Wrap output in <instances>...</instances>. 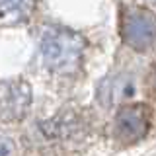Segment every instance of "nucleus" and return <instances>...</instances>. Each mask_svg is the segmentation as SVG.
Wrapping results in <instances>:
<instances>
[{
	"mask_svg": "<svg viewBox=\"0 0 156 156\" xmlns=\"http://www.w3.org/2000/svg\"><path fill=\"white\" fill-rule=\"evenodd\" d=\"M31 105V86L23 78L0 80V121L14 123L23 119Z\"/></svg>",
	"mask_w": 156,
	"mask_h": 156,
	"instance_id": "obj_3",
	"label": "nucleus"
},
{
	"mask_svg": "<svg viewBox=\"0 0 156 156\" xmlns=\"http://www.w3.org/2000/svg\"><path fill=\"white\" fill-rule=\"evenodd\" d=\"M37 0H0V26L18 27L27 23L35 14Z\"/></svg>",
	"mask_w": 156,
	"mask_h": 156,
	"instance_id": "obj_5",
	"label": "nucleus"
},
{
	"mask_svg": "<svg viewBox=\"0 0 156 156\" xmlns=\"http://www.w3.org/2000/svg\"><path fill=\"white\" fill-rule=\"evenodd\" d=\"M148 90H150V94L156 98V65H154L152 70H150V76H148Z\"/></svg>",
	"mask_w": 156,
	"mask_h": 156,
	"instance_id": "obj_8",
	"label": "nucleus"
},
{
	"mask_svg": "<svg viewBox=\"0 0 156 156\" xmlns=\"http://www.w3.org/2000/svg\"><path fill=\"white\" fill-rule=\"evenodd\" d=\"M135 94V80L129 74H115L109 76L100 84L98 98L101 104H119Z\"/></svg>",
	"mask_w": 156,
	"mask_h": 156,
	"instance_id": "obj_6",
	"label": "nucleus"
},
{
	"mask_svg": "<svg viewBox=\"0 0 156 156\" xmlns=\"http://www.w3.org/2000/svg\"><path fill=\"white\" fill-rule=\"evenodd\" d=\"M86 39L65 27H47L39 39L41 62L57 76H74L82 68Z\"/></svg>",
	"mask_w": 156,
	"mask_h": 156,
	"instance_id": "obj_1",
	"label": "nucleus"
},
{
	"mask_svg": "<svg viewBox=\"0 0 156 156\" xmlns=\"http://www.w3.org/2000/svg\"><path fill=\"white\" fill-rule=\"evenodd\" d=\"M119 33L125 45L139 53H146L156 47V16L143 6L127 4L121 10Z\"/></svg>",
	"mask_w": 156,
	"mask_h": 156,
	"instance_id": "obj_2",
	"label": "nucleus"
},
{
	"mask_svg": "<svg viewBox=\"0 0 156 156\" xmlns=\"http://www.w3.org/2000/svg\"><path fill=\"white\" fill-rule=\"evenodd\" d=\"M150 109L144 104H129L123 105L115 115L113 133L119 143L131 144L140 140L150 129Z\"/></svg>",
	"mask_w": 156,
	"mask_h": 156,
	"instance_id": "obj_4",
	"label": "nucleus"
},
{
	"mask_svg": "<svg viewBox=\"0 0 156 156\" xmlns=\"http://www.w3.org/2000/svg\"><path fill=\"white\" fill-rule=\"evenodd\" d=\"M16 150H14V143L6 136H0V156H14Z\"/></svg>",
	"mask_w": 156,
	"mask_h": 156,
	"instance_id": "obj_7",
	"label": "nucleus"
}]
</instances>
